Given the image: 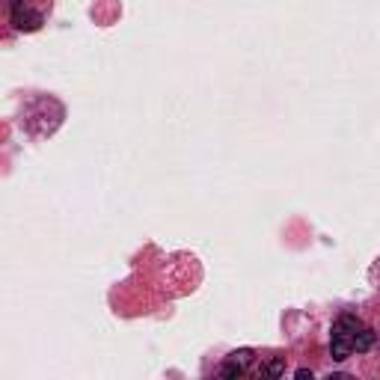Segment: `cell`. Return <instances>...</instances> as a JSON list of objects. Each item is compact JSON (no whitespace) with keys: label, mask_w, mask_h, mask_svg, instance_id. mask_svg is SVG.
<instances>
[{"label":"cell","mask_w":380,"mask_h":380,"mask_svg":"<svg viewBox=\"0 0 380 380\" xmlns=\"http://www.w3.org/2000/svg\"><path fill=\"white\" fill-rule=\"evenodd\" d=\"M12 24H15V30H39L42 27V15L33 9H12Z\"/></svg>","instance_id":"1"},{"label":"cell","mask_w":380,"mask_h":380,"mask_svg":"<svg viewBox=\"0 0 380 380\" xmlns=\"http://www.w3.org/2000/svg\"><path fill=\"white\" fill-rule=\"evenodd\" d=\"M9 6L12 9H21V0H9Z\"/></svg>","instance_id":"9"},{"label":"cell","mask_w":380,"mask_h":380,"mask_svg":"<svg viewBox=\"0 0 380 380\" xmlns=\"http://www.w3.org/2000/svg\"><path fill=\"white\" fill-rule=\"evenodd\" d=\"M357 330H362V324L353 318V315H341V318H336L333 324V339H348L353 345V336H357Z\"/></svg>","instance_id":"2"},{"label":"cell","mask_w":380,"mask_h":380,"mask_svg":"<svg viewBox=\"0 0 380 380\" xmlns=\"http://www.w3.org/2000/svg\"><path fill=\"white\" fill-rule=\"evenodd\" d=\"M372 345H374V333L372 330H357V336H353V351L365 353V351H372Z\"/></svg>","instance_id":"4"},{"label":"cell","mask_w":380,"mask_h":380,"mask_svg":"<svg viewBox=\"0 0 380 380\" xmlns=\"http://www.w3.org/2000/svg\"><path fill=\"white\" fill-rule=\"evenodd\" d=\"M264 374H268V377H280V374H283V360L268 362V369H264Z\"/></svg>","instance_id":"7"},{"label":"cell","mask_w":380,"mask_h":380,"mask_svg":"<svg viewBox=\"0 0 380 380\" xmlns=\"http://www.w3.org/2000/svg\"><path fill=\"white\" fill-rule=\"evenodd\" d=\"M229 360H232V362H238V365H240V369H247V365L252 362V351H250V348H240V351H232V353H229Z\"/></svg>","instance_id":"5"},{"label":"cell","mask_w":380,"mask_h":380,"mask_svg":"<svg viewBox=\"0 0 380 380\" xmlns=\"http://www.w3.org/2000/svg\"><path fill=\"white\" fill-rule=\"evenodd\" d=\"M297 380H312V372H309V369H300V372H297Z\"/></svg>","instance_id":"8"},{"label":"cell","mask_w":380,"mask_h":380,"mask_svg":"<svg viewBox=\"0 0 380 380\" xmlns=\"http://www.w3.org/2000/svg\"><path fill=\"white\" fill-rule=\"evenodd\" d=\"M220 374H223V377H240V374H244V369H240L238 362H232V360H229V362L223 365V372H220Z\"/></svg>","instance_id":"6"},{"label":"cell","mask_w":380,"mask_h":380,"mask_svg":"<svg viewBox=\"0 0 380 380\" xmlns=\"http://www.w3.org/2000/svg\"><path fill=\"white\" fill-rule=\"evenodd\" d=\"M351 351H353V345H351L348 339H333V341H330V353H333V360H339V362L348 360Z\"/></svg>","instance_id":"3"}]
</instances>
